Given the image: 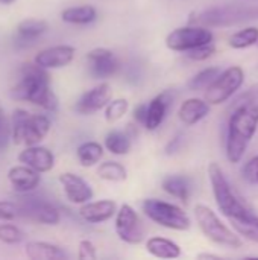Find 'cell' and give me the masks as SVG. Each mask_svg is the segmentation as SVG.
Instances as JSON below:
<instances>
[{
	"mask_svg": "<svg viewBox=\"0 0 258 260\" xmlns=\"http://www.w3.org/2000/svg\"><path fill=\"white\" fill-rule=\"evenodd\" d=\"M11 96L17 101H27L46 111L58 110V98L50 87V75L35 61L33 64H23L20 78L11 90Z\"/></svg>",
	"mask_w": 258,
	"mask_h": 260,
	"instance_id": "6da1fadb",
	"label": "cell"
},
{
	"mask_svg": "<svg viewBox=\"0 0 258 260\" xmlns=\"http://www.w3.org/2000/svg\"><path fill=\"white\" fill-rule=\"evenodd\" d=\"M258 128V104H245L233 110L228 120L225 154L230 163L237 165L245 157V152L254 139Z\"/></svg>",
	"mask_w": 258,
	"mask_h": 260,
	"instance_id": "7a4b0ae2",
	"label": "cell"
},
{
	"mask_svg": "<svg viewBox=\"0 0 258 260\" xmlns=\"http://www.w3.org/2000/svg\"><path fill=\"white\" fill-rule=\"evenodd\" d=\"M208 177L214 195V201L220 213L233 222H245L257 218L255 210L248 204V201L231 186L230 180L224 174V169L216 163H210Z\"/></svg>",
	"mask_w": 258,
	"mask_h": 260,
	"instance_id": "3957f363",
	"label": "cell"
},
{
	"mask_svg": "<svg viewBox=\"0 0 258 260\" xmlns=\"http://www.w3.org/2000/svg\"><path fill=\"white\" fill-rule=\"evenodd\" d=\"M52 126L46 114H30L27 110L17 108L11 116V139L15 145H38L49 134Z\"/></svg>",
	"mask_w": 258,
	"mask_h": 260,
	"instance_id": "277c9868",
	"label": "cell"
},
{
	"mask_svg": "<svg viewBox=\"0 0 258 260\" xmlns=\"http://www.w3.org/2000/svg\"><path fill=\"white\" fill-rule=\"evenodd\" d=\"M195 218L198 222L199 230L204 233V236L211 241L213 244L237 250L243 245V241L240 239V235L236 230H231L219 216L217 213L210 209L205 204H196L195 207Z\"/></svg>",
	"mask_w": 258,
	"mask_h": 260,
	"instance_id": "5b68a950",
	"label": "cell"
},
{
	"mask_svg": "<svg viewBox=\"0 0 258 260\" xmlns=\"http://www.w3.org/2000/svg\"><path fill=\"white\" fill-rule=\"evenodd\" d=\"M141 210L151 219L152 222L176 232H187L192 227V221L189 215L178 206L157 200V198H148L141 203Z\"/></svg>",
	"mask_w": 258,
	"mask_h": 260,
	"instance_id": "8992f818",
	"label": "cell"
},
{
	"mask_svg": "<svg viewBox=\"0 0 258 260\" xmlns=\"http://www.w3.org/2000/svg\"><path fill=\"white\" fill-rule=\"evenodd\" d=\"M254 18H258V6L233 3V5H220L205 9L204 12L199 14L198 23H202L207 27H216V26H233Z\"/></svg>",
	"mask_w": 258,
	"mask_h": 260,
	"instance_id": "52a82bcc",
	"label": "cell"
},
{
	"mask_svg": "<svg viewBox=\"0 0 258 260\" xmlns=\"http://www.w3.org/2000/svg\"><path fill=\"white\" fill-rule=\"evenodd\" d=\"M245 70L240 66H231L213 81V84L205 90L204 99L210 105H220L230 101L243 85Z\"/></svg>",
	"mask_w": 258,
	"mask_h": 260,
	"instance_id": "ba28073f",
	"label": "cell"
},
{
	"mask_svg": "<svg viewBox=\"0 0 258 260\" xmlns=\"http://www.w3.org/2000/svg\"><path fill=\"white\" fill-rule=\"evenodd\" d=\"M213 40L214 35L207 26H182L166 37V46L173 52H189L198 46L213 43Z\"/></svg>",
	"mask_w": 258,
	"mask_h": 260,
	"instance_id": "9c48e42d",
	"label": "cell"
},
{
	"mask_svg": "<svg viewBox=\"0 0 258 260\" xmlns=\"http://www.w3.org/2000/svg\"><path fill=\"white\" fill-rule=\"evenodd\" d=\"M116 233L119 239L129 245H138L146 239L144 225L138 216V213L129 206L122 204L116 213Z\"/></svg>",
	"mask_w": 258,
	"mask_h": 260,
	"instance_id": "30bf717a",
	"label": "cell"
},
{
	"mask_svg": "<svg viewBox=\"0 0 258 260\" xmlns=\"http://www.w3.org/2000/svg\"><path fill=\"white\" fill-rule=\"evenodd\" d=\"M18 207L20 215H26L27 218L44 225H56L61 219L58 209L49 201L38 197H24Z\"/></svg>",
	"mask_w": 258,
	"mask_h": 260,
	"instance_id": "8fae6325",
	"label": "cell"
},
{
	"mask_svg": "<svg viewBox=\"0 0 258 260\" xmlns=\"http://www.w3.org/2000/svg\"><path fill=\"white\" fill-rule=\"evenodd\" d=\"M113 99V88L108 82H102L85 91L75 104V111L82 116H90L105 108Z\"/></svg>",
	"mask_w": 258,
	"mask_h": 260,
	"instance_id": "7c38bea8",
	"label": "cell"
},
{
	"mask_svg": "<svg viewBox=\"0 0 258 260\" xmlns=\"http://www.w3.org/2000/svg\"><path fill=\"white\" fill-rule=\"evenodd\" d=\"M87 61L90 66V73L97 79L111 78L120 69V62L114 52L105 47H96L90 50L87 53Z\"/></svg>",
	"mask_w": 258,
	"mask_h": 260,
	"instance_id": "4fadbf2b",
	"label": "cell"
},
{
	"mask_svg": "<svg viewBox=\"0 0 258 260\" xmlns=\"http://www.w3.org/2000/svg\"><path fill=\"white\" fill-rule=\"evenodd\" d=\"M59 183L62 186L64 195L65 198L71 203V204H78L82 206L88 201L93 200V189L88 184L87 180H84L81 175H76L73 172H64L59 175Z\"/></svg>",
	"mask_w": 258,
	"mask_h": 260,
	"instance_id": "5bb4252c",
	"label": "cell"
},
{
	"mask_svg": "<svg viewBox=\"0 0 258 260\" xmlns=\"http://www.w3.org/2000/svg\"><path fill=\"white\" fill-rule=\"evenodd\" d=\"M76 49L73 46L68 44H58V46H52L47 49L40 50L35 55V62L38 66H41L43 69L52 70V69H62L65 66H68L73 58H75Z\"/></svg>",
	"mask_w": 258,
	"mask_h": 260,
	"instance_id": "9a60e30c",
	"label": "cell"
},
{
	"mask_svg": "<svg viewBox=\"0 0 258 260\" xmlns=\"http://www.w3.org/2000/svg\"><path fill=\"white\" fill-rule=\"evenodd\" d=\"M8 180L15 192L21 195H27L40 186L41 175L35 169L21 163L18 166H12L8 171Z\"/></svg>",
	"mask_w": 258,
	"mask_h": 260,
	"instance_id": "2e32d148",
	"label": "cell"
},
{
	"mask_svg": "<svg viewBox=\"0 0 258 260\" xmlns=\"http://www.w3.org/2000/svg\"><path fill=\"white\" fill-rule=\"evenodd\" d=\"M18 161L35 169L40 174H46L53 169L55 166V155L50 149L38 145L27 146L18 154Z\"/></svg>",
	"mask_w": 258,
	"mask_h": 260,
	"instance_id": "e0dca14e",
	"label": "cell"
},
{
	"mask_svg": "<svg viewBox=\"0 0 258 260\" xmlns=\"http://www.w3.org/2000/svg\"><path fill=\"white\" fill-rule=\"evenodd\" d=\"M117 203L113 200L88 201L79 207V216L88 224H102L117 213Z\"/></svg>",
	"mask_w": 258,
	"mask_h": 260,
	"instance_id": "ac0fdd59",
	"label": "cell"
},
{
	"mask_svg": "<svg viewBox=\"0 0 258 260\" xmlns=\"http://www.w3.org/2000/svg\"><path fill=\"white\" fill-rule=\"evenodd\" d=\"M172 105V96L170 91H163L161 94L155 96L149 104H148V117L144 128L149 131H155L161 126L164 122L167 111Z\"/></svg>",
	"mask_w": 258,
	"mask_h": 260,
	"instance_id": "d6986e66",
	"label": "cell"
},
{
	"mask_svg": "<svg viewBox=\"0 0 258 260\" xmlns=\"http://www.w3.org/2000/svg\"><path fill=\"white\" fill-rule=\"evenodd\" d=\"M49 29V24L44 20H36V18H27L18 23L17 30H15V44L18 47H26L35 40H38L41 35H44Z\"/></svg>",
	"mask_w": 258,
	"mask_h": 260,
	"instance_id": "ffe728a7",
	"label": "cell"
},
{
	"mask_svg": "<svg viewBox=\"0 0 258 260\" xmlns=\"http://www.w3.org/2000/svg\"><path fill=\"white\" fill-rule=\"evenodd\" d=\"M210 113V104L205 99L190 98L186 99L178 110V117L184 125H196L202 119H205Z\"/></svg>",
	"mask_w": 258,
	"mask_h": 260,
	"instance_id": "44dd1931",
	"label": "cell"
},
{
	"mask_svg": "<svg viewBox=\"0 0 258 260\" xmlns=\"http://www.w3.org/2000/svg\"><path fill=\"white\" fill-rule=\"evenodd\" d=\"M26 256L32 260H64L67 259V253L50 242L32 241L26 244Z\"/></svg>",
	"mask_w": 258,
	"mask_h": 260,
	"instance_id": "7402d4cb",
	"label": "cell"
},
{
	"mask_svg": "<svg viewBox=\"0 0 258 260\" xmlns=\"http://www.w3.org/2000/svg\"><path fill=\"white\" fill-rule=\"evenodd\" d=\"M146 251L157 259H178L181 256V247L172 239L152 236L146 241Z\"/></svg>",
	"mask_w": 258,
	"mask_h": 260,
	"instance_id": "603a6c76",
	"label": "cell"
},
{
	"mask_svg": "<svg viewBox=\"0 0 258 260\" xmlns=\"http://www.w3.org/2000/svg\"><path fill=\"white\" fill-rule=\"evenodd\" d=\"M161 187L170 197L178 198L182 203H189L192 195V180L184 175H167L161 181Z\"/></svg>",
	"mask_w": 258,
	"mask_h": 260,
	"instance_id": "cb8c5ba5",
	"label": "cell"
},
{
	"mask_svg": "<svg viewBox=\"0 0 258 260\" xmlns=\"http://www.w3.org/2000/svg\"><path fill=\"white\" fill-rule=\"evenodd\" d=\"M61 18L68 24H90L97 18V11L91 5L71 6L61 12Z\"/></svg>",
	"mask_w": 258,
	"mask_h": 260,
	"instance_id": "d4e9b609",
	"label": "cell"
},
{
	"mask_svg": "<svg viewBox=\"0 0 258 260\" xmlns=\"http://www.w3.org/2000/svg\"><path fill=\"white\" fill-rule=\"evenodd\" d=\"M105 148L114 155H126L132 148V142L125 131L113 129L105 136Z\"/></svg>",
	"mask_w": 258,
	"mask_h": 260,
	"instance_id": "484cf974",
	"label": "cell"
},
{
	"mask_svg": "<svg viewBox=\"0 0 258 260\" xmlns=\"http://www.w3.org/2000/svg\"><path fill=\"white\" fill-rule=\"evenodd\" d=\"M76 157L84 168L97 165L103 157V146L97 142H84L76 149Z\"/></svg>",
	"mask_w": 258,
	"mask_h": 260,
	"instance_id": "4316f807",
	"label": "cell"
},
{
	"mask_svg": "<svg viewBox=\"0 0 258 260\" xmlns=\"http://www.w3.org/2000/svg\"><path fill=\"white\" fill-rule=\"evenodd\" d=\"M97 175L99 178L109 181V183H122L128 178V171L119 161H105L99 165Z\"/></svg>",
	"mask_w": 258,
	"mask_h": 260,
	"instance_id": "83f0119b",
	"label": "cell"
},
{
	"mask_svg": "<svg viewBox=\"0 0 258 260\" xmlns=\"http://www.w3.org/2000/svg\"><path fill=\"white\" fill-rule=\"evenodd\" d=\"M230 46L236 50L248 49L251 46L258 44V27L255 26H248L230 37Z\"/></svg>",
	"mask_w": 258,
	"mask_h": 260,
	"instance_id": "f1b7e54d",
	"label": "cell"
},
{
	"mask_svg": "<svg viewBox=\"0 0 258 260\" xmlns=\"http://www.w3.org/2000/svg\"><path fill=\"white\" fill-rule=\"evenodd\" d=\"M222 73L220 67H207L204 70H201L199 73H196L189 82H187V87L189 90L192 91H201V90H207L213 81Z\"/></svg>",
	"mask_w": 258,
	"mask_h": 260,
	"instance_id": "f546056e",
	"label": "cell"
},
{
	"mask_svg": "<svg viewBox=\"0 0 258 260\" xmlns=\"http://www.w3.org/2000/svg\"><path fill=\"white\" fill-rule=\"evenodd\" d=\"M128 108H129V102L125 98L111 99L109 104L105 107V119H106V122L113 123V122L120 120L126 114Z\"/></svg>",
	"mask_w": 258,
	"mask_h": 260,
	"instance_id": "4dcf8cb0",
	"label": "cell"
},
{
	"mask_svg": "<svg viewBox=\"0 0 258 260\" xmlns=\"http://www.w3.org/2000/svg\"><path fill=\"white\" fill-rule=\"evenodd\" d=\"M231 225L240 236L258 244V216L245 222H233Z\"/></svg>",
	"mask_w": 258,
	"mask_h": 260,
	"instance_id": "1f68e13d",
	"label": "cell"
},
{
	"mask_svg": "<svg viewBox=\"0 0 258 260\" xmlns=\"http://www.w3.org/2000/svg\"><path fill=\"white\" fill-rule=\"evenodd\" d=\"M23 241V233L12 224H0V242L6 245H17Z\"/></svg>",
	"mask_w": 258,
	"mask_h": 260,
	"instance_id": "d6a6232c",
	"label": "cell"
},
{
	"mask_svg": "<svg viewBox=\"0 0 258 260\" xmlns=\"http://www.w3.org/2000/svg\"><path fill=\"white\" fill-rule=\"evenodd\" d=\"M216 52V46L214 43H207V44H202V46H198L187 53V58L192 59V61H205L208 58H211Z\"/></svg>",
	"mask_w": 258,
	"mask_h": 260,
	"instance_id": "836d02e7",
	"label": "cell"
},
{
	"mask_svg": "<svg viewBox=\"0 0 258 260\" xmlns=\"http://www.w3.org/2000/svg\"><path fill=\"white\" fill-rule=\"evenodd\" d=\"M240 174L248 184H258V155H254L242 166Z\"/></svg>",
	"mask_w": 258,
	"mask_h": 260,
	"instance_id": "e575fe53",
	"label": "cell"
},
{
	"mask_svg": "<svg viewBox=\"0 0 258 260\" xmlns=\"http://www.w3.org/2000/svg\"><path fill=\"white\" fill-rule=\"evenodd\" d=\"M20 215V207L18 204L12 201H0V221H12Z\"/></svg>",
	"mask_w": 258,
	"mask_h": 260,
	"instance_id": "d590c367",
	"label": "cell"
},
{
	"mask_svg": "<svg viewBox=\"0 0 258 260\" xmlns=\"http://www.w3.org/2000/svg\"><path fill=\"white\" fill-rule=\"evenodd\" d=\"M78 257L81 260H94L97 259V251L96 247L91 241L84 239L79 242V251H78Z\"/></svg>",
	"mask_w": 258,
	"mask_h": 260,
	"instance_id": "8d00e7d4",
	"label": "cell"
},
{
	"mask_svg": "<svg viewBox=\"0 0 258 260\" xmlns=\"http://www.w3.org/2000/svg\"><path fill=\"white\" fill-rule=\"evenodd\" d=\"M258 99V84L249 87L248 90H245V93H242L240 96L236 98L234 101V108L239 107V105H245V104H252V102H257Z\"/></svg>",
	"mask_w": 258,
	"mask_h": 260,
	"instance_id": "74e56055",
	"label": "cell"
},
{
	"mask_svg": "<svg viewBox=\"0 0 258 260\" xmlns=\"http://www.w3.org/2000/svg\"><path fill=\"white\" fill-rule=\"evenodd\" d=\"M148 117V104H140L134 108V120L144 126Z\"/></svg>",
	"mask_w": 258,
	"mask_h": 260,
	"instance_id": "f35d334b",
	"label": "cell"
},
{
	"mask_svg": "<svg viewBox=\"0 0 258 260\" xmlns=\"http://www.w3.org/2000/svg\"><path fill=\"white\" fill-rule=\"evenodd\" d=\"M198 259L199 260H220V256H217V254H211V253H201V254H198Z\"/></svg>",
	"mask_w": 258,
	"mask_h": 260,
	"instance_id": "ab89813d",
	"label": "cell"
},
{
	"mask_svg": "<svg viewBox=\"0 0 258 260\" xmlns=\"http://www.w3.org/2000/svg\"><path fill=\"white\" fill-rule=\"evenodd\" d=\"M5 113H3V107H2V104H0V128L5 125Z\"/></svg>",
	"mask_w": 258,
	"mask_h": 260,
	"instance_id": "60d3db41",
	"label": "cell"
},
{
	"mask_svg": "<svg viewBox=\"0 0 258 260\" xmlns=\"http://www.w3.org/2000/svg\"><path fill=\"white\" fill-rule=\"evenodd\" d=\"M14 2H15V0H0L2 5H12Z\"/></svg>",
	"mask_w": 258,
	"mask_h": 260,
	"instance_id": "b9f144b4",
	"label": "cell"
}]
</instances>
